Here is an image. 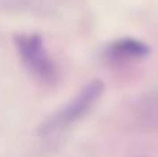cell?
Returning a JSON list of instances; mask_svg holds the SVG:
<instances>
[{"label": "cell", "mask_w": 158, "mask_h": 157, "mask_svg": "<svg viewBox=\"0 0 158 157\" xmlns=\"http://www.w3.org/2000/svg\"><path fill=\"white\" fill-rule=\"evenodd\" d=\"M150 54V47L147 43L133 38H122L112 42L107 46L106 56L117 61L139 60Z\"/></svg>", "instance_id": "3"}, {"label": "cell", "mask_w": 158, "mask_h": 157, "mask_svg": "<svg viewBox=\"0 0 158 157\" xmlns=\"http://www.w3.org/2000/svg\"><path fill=\"white\" fill-rule=\"evenodd\" d=\"M19 57L25 67L42 81L50 82L56 78V66L49 56L44 42L38 33H19L14 38Z\"/></svg>", "instance_id": "2"}, {"label": "cell", "mask_w": 158, "mask_h": 157, "mask_svg": "<svg viewBox=\"0 0 158 157\" xmlns=\"http://www.w3.org/2000/svg\"><path fill=\"white\" fill-rule=\"evenodd\" d=\"M103 89L104 85L101 81L96 79L89 82L86 86L82 88V91L77 96L72 97L63 108H60L57 113H54L42 125V131L44 134H50L77 122L85 114L89 113V110L94 106L97 99L101 96Z\"/></svg>", "instance_id": "1"}]
</instances>
